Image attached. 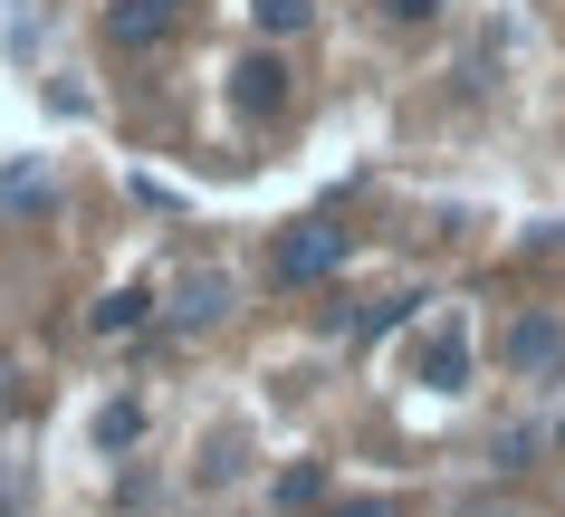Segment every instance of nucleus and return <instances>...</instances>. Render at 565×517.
Returning a JSON list of instances; mask_svg holds the SVG:
<instances>
[{
    "instance_id": "nucleus-1",
    "label": "nucleus",
    "mask_w": 565,
    "mask_h": 517,
    "mask_svg": "<svg viewBox=\"0 0 565 517\" xmlns=\"http://www.w3.org/2000/svg\"><path fill=\"white\" fill-rule=\"evenodd\" d=\"M335 259H345V230H327V220H298L288 240L268 249V278H278V288H317Z\"/></svg>"
},
{
    "instance_id": "nucleus-2",
    "label": "nucleus",
    "mask_w": 565,
    "mask_h": 517,
    "mask_svg": "<svg viewBox=\"0 0 565 517\" xmlns=\"http://www.w3.org/2000/svg\"><path fill=\"white\" fill-rule=\"evenodd\" d=\"M499 355H508L518 384H546V374H565V326L556 316H518V326L499 335Z\"/></svg>"
},
{
    "instance_id": "nucleus-3",
    "label": "nucleus",
    "mask_w": 565,
    "mask_h": 517,
    "mask_svg": "<svg viewBox=\"0 0 565 517\" xmlns=\"http://www.w3.org/2000/svg\"><path fill=\"white\" fill-rule=\"evenodd\" d=\"M173 0H106V49H125V58H153L163 39H173Z\"/></svg>"
},
{
    "instance_id": "nucleus-4",
    "label": "nucleus",
    "mask_w": 565,
    "mask_h": 517,
    "mask_svg": "<svg viewBox=\"0 0 565 517\" xmlns=\"http://www.w3.org/2000/svg\"><path fill=\"white\" fill-rule=\"evenodd\" d=\"M231 106H239L249 125H268L278 106H288V67H278V58H239V67H231Z\"/></svg>"
},
{
    "instance_id": "nucleus-5",
    "label": "nucleus",
    "mask_w": 565,
    "mask_h": 517,
    "mask_svg": "<svg viewBox=\"0 0 565 517\" xmlns=\"http://www.w3.org/2000/svg\"><path fill=\"white\" fill-rule=\"evenodd\" d=\"M422 384H431V394H460V384H470V335L460 326H441L422 345Z\"/></svg>"
},
{
    "instance_id": "nucleus-6",
    "label": "nucleus",
    "mask_w": 565,
    "mask_h": 517,
    "mask_svg": "<svg viewBox=\"0 0 565 517\" xmlns=\"http://www.w3.org/2000/svg\"><path fill=\"white\" fill-rule=\"evenodd\" d=\"M221 298H231V288H221V278H182V306H173V316H182V326H211V316H221Z\"/></svg>"
},
{
    "instance_id": "nucleus-7",
    "label": "nucleus",
    "mask_w": 565,
    "mask_h": 517,
    "mask_svg": "<svg viewBox=\"0 0 565 517\" xmlns=\"http://www.w3.org/2000/svg\"><path fill=\"white\" fill-rule=\"evenodd\" d=\"M145 288H116V298H106V306H96V335H135V326H145Z\"/></svg>"
},
{
    "instance_id": "nucleus-8",
    "label": "nucleus",
    "mask_w": 565,
    "mask_h": 517,
    "mask_svg": "<svg viewBox=\"0 0 565 517\" xmlns=\"http://www.w3.org/2000/svg\"><path fill=\"white\" fill-rule=\"evenodd\" d=\"M259 10V30H307V0H249Z\"/></svg>"
},
{
    "instance_id": "nucleus-9",
    "label": "nucleus",
    "mask_w": 565,
    "mask_h": 517,
    "mask_svg": "<svg viewBox=\"0 0 565 517\" xmlns=\"http://www.w3.org/2000/svg\"><path fill=\"white\" fill-rule=\"evenodd\" d=\"M96 431H106V451H116V441H135V431H145V412H135V402H116V412H106Z\"/></svg>"
},
{
    "instance_id": "nucleus-10",
    "label": "nucleus",
    "mask_w": 565,
    "mask_h": 517,
    "mask_svg": "<svg viewBox=\"0 0 565 517\" xmlns=\"http://www.w3.org/2000/svg\"><path fill=\"white\" fill-rule=\"evenodd\" d=\"M335 517H403V508H393V498H345Z\"/></svg>"
},
{
    "instance_id": "nucleus-11",
    "label": "nucleus",
    "mask_w": 565,
    "mask_h": 517,
    "mask_svg": "<svg viewBox=\"0 0 565 517\" xmlns=\"http://www.w3.org/2000/svg\"><path fill=\"white\" fill-rule=\"evenodd\" d=\"M393 20H431V10H441V0H384Z\"/></svg>"
}]
</instances>
